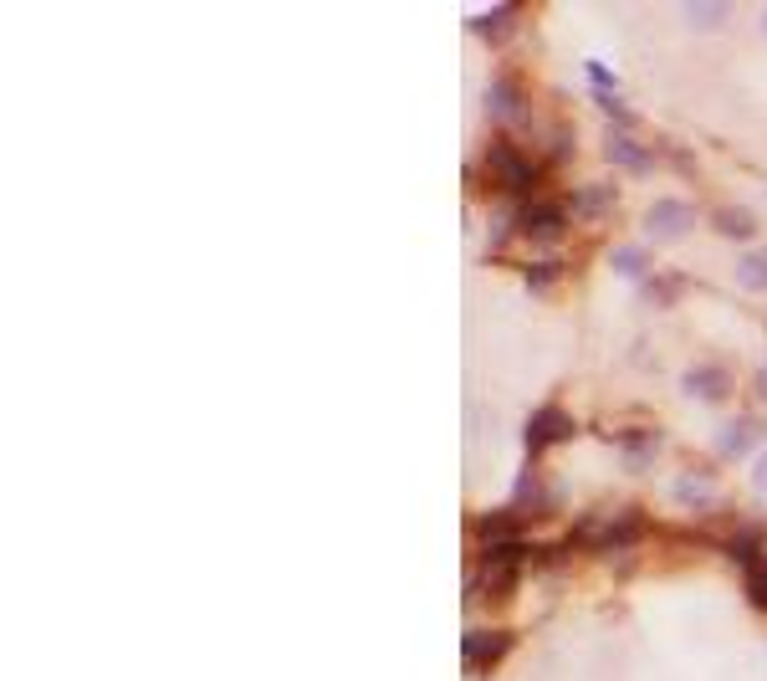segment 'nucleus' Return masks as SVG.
Returning <instances> with one entry per match:
<instances>
[{
    "label": "nucleus",
    "instance_id": "obj_12",
    "mask_svg": "<svg viewBox=\"0 0 767 681\" xmlns=\"http://www.w3.org/2000/svg\"><path fill=\"white\" fill-rule=\"evenodd\" d=\"M747 446H752V420H727L721 425V436H716L721 456H747Z\"/></svg>",
    "mask_w": 767,
    "mask_h": 681
},
{
    "label": "nucleus",
    "instance_id": "obj_21",
    "mask_svg": "<svg viewBox=\"0 0 767 681\" xmlns=\"http://www.w3.org/2000/svg\"><path fill=\"white\" fill-rule=\"evenodd\" d=\"M650 446H655L650 436H640V441L629 436V441H624V466H650Z\"/></svg>",
    "mask_w": 767,
    "mask_h": 681
},
{
    "label": "nucleus",
    "instance_id": "obj_13",
    "mask_svg": "<svg viewBox=\"0 0 767 681\" xmlns=\"http://www.w3.org/2000/svg\"><path fill=\"white\" fill-rule=\"evenodd\" d=\"M517 528H522V513H491V518H481V538H486V548L512 543Z\"/></svg>",
    "mask_w": 767,
    "mask_h": 681
},
{
    "label": "nucleus",
    "instance_id": "obj_10",
    "mask_svg": "<svg viewBox=\"0 0 767 681\" xmlns=\"http://www.w3.org/2000/svg\"><path fill=\"white\" fill-rule=\"evenodd\" d=\"M640 528H645V518L640 513H629V518H614V523H604V528H583V533H589L594 538V548H624V543H635L640 538Z\"/></svg>",
    "mask_w": 767,
    "mask_h": 681
},
{
    "label": "nucleus",
    "instance_id": "obj_26",
    "mask_svg": "<svg viewBox=\"0 0 767 681\" xmlns=\"http://www.w3.org/2000/svg\"><path fill=\"white\" fill-rule=\"evenodd\" d=\"M752 390H757V400H767V364L757 369V379H752Z\"/></svg>",
    "mask_w": 767,
    "mask_h": 681
},
{
    "label": "nucleus",
    "instance_id": "obj_20",
    "mask_svg": "<svg viewBox=\"0 0 767 681\" xmlns=\"http://www.w3.org/2000/svg\"><path fill=\"white\" fill-rule=\"evenodd\" d=\"M686 16H691L696 26H721V21L732 16V6H721V0H716V6H686Z\"/></svg>",
    "mask_w": 767,
    "mask_h": 681
},
{
    "label": "nucleus",
    "instance_id": "obj_22",
    "mask_svg": "<svg viewBox=\"0 0 767 681\" xmlns=\"http://www.w3.org/2000/svg\"><path fill=\"white\" fill-rule=\"evenodd\" d=\"M589 82H594V93L614 108V77H609V67H599V62H589Z\"/></svg>",
    "mask_w": 767,
    "mask_h": 681
},
{
    "label": "nucleus",
    "instance_id": "obj_4",
    "mask_svg": "<svg viewBox=\"0 0 767 681\" xmlns=\"http://www.w3.org/2000/svg\"><path fill=\"white\" fill-rule=\"evenodd\" d=\"M522 231H527L537 246H553V241L563 236V205H548V200L522 205Z\"/></svg>",
    "mask_w": 767,
    "mask_h": 681
},
{
    "label": "nucleus",
    "instance_id": "obj_15",
    "mask_svg": "<svg viewBox=\"0 0 767 681\" xmlns=\"http://www.w3.org/2000/svg\"><path fill=\"white\" fill-rule=\"evenodd\" d=\"M512 502H517V513H537V507H548L553 497H548V487H537V482H532V472H522Z\"/></svg>",
    "mask_w": 767,
    "mask_h": 681
},
{
    "label": "nucleus",
    "instance_id": "obj_24",
    "mask_svg": "<svg viewBox=\"0 0 767 681\" xmlns=\"http://www.w3.org/2000/svg\"><path fill=\"white\" fill-rule=\"evenodd\" d=\"M527 282H532V287H548V282H558V267L537 262V267H527Z\"/></svg>",
    "mask_w": 767,
    "mask_h": 681
},
{
    "label": "nucleus",
    "instance_id": "obj_14",
    "mask_svg": "<svg viewBox=\"0 0 767 681\" xmlns=\"http://www.w3.org/2000/svg\"><path fill=\"white\" fill-rule=\"evenodd\" d=\"M737 282H742V287H752V292H762V287H767V246H752L747 257L737 262Z\"/></svg>",
    "mask_w": 767,
    "mask_h": 681
},
{
    "label": "nucleus",
    "instance_id": "obj_1",
    "mask_svg": "<svg viewBox=\"0 0 767 681\" xmlns=\"http://www.w3.org/2000/svg\"><path fill=\"white\" fill-rule=\"evenodd\" d=\"M512 584H517V548L512 543L486 548L471 574V594L476 600H502V594H512Z\"/></svg>",
    "mask_w": 767,
    "mask_h": 681
},
{
    "label": "nucleus",
    "instance_id": "obj_17",
    "mask_svg": "<svg viewBox=\"0 0 767 681\" xmlns=\"http://www.w3.org/2000/svg\"><path fill=\"white\" fill-rule=\"evenodd\" d=\"M727 548L737 553V559L757 564V553H762V528H737V533L727 538Z\"/></svg>",
    "mask_w": 767,
    "mask_h": 681
},
{
    "label": "nucleus",
    "instance_id": "obj_19",
    "mask_svg": "<svg viewBox=\"0 0 767 681\" xmlns=\"http://www.w3.org/2000/svg\"><path fill=\"white\" fill-rule=\"evenodd\" d=\"M716 231H727V236H752V216L747 210H716Z\"/></svg>",
    "mask_w": 767,
    "mask_h": 681
},
{
    "label": "nucleus",
    "instance_id": "obj_23",
    "mask_svg": "<svg viewBox=\"0 0 767 681\" xmlns=\"http://www.w3.org/2000/svg\"><path fill=\"white\" fill-rule=\"evenodd\" d=\"M747 574H752V579H747V589H752V600H757V605L767 610V564H747Z\"/></svg>",
    "mask_w": 767,
    "mask_h": 681
},
{
    "label": "nucleus",
    "instance_id": "obj_5",
    "mask_svg": "<svg viewBox=\"0 0 767 681\" xmlns=\"http://www.w3.org/2000/svg\"><path fill=\"white\" fill-rule=\"evenodd\" d=\"M670 497L681 507H691V513H706V507H716V482L706 472H675Z\"/></svg>",
    "mask_w": 767,
    "mask_h": 681
},
{
    "label": "nucleus",
    "instance_id": "obj_6",
    "mask_svg": "<svg viewBox=\"0 0 767 681\" xmlns=\"http://www.w3.org/2000/svg\"><path fill=\"white\" fill-rule=\"evenodd\" d=\"M691 205L686 200H655L650 205V216H645V226H650V236H681V231H691Z\"/></svg>",
    "mask_w": 767,
    "mask_h": 681
},
{
    "label": "nucleus",
    "instance_id": "obj_2",
    "mask_svg": "<svg viewBox=\"0 0 767 681\" xmlns=\"http://www.w3.org/2000/svg\"><path fill=\"white\" fill-rule=\"evenodd\" d=\"M486 169H491V180L502 185V190H512V195H527L537 185V164L517 144H507V139L486 149Z\"/></svg>",
    "mask_w": 767,
    "mask_h": 681
},
{
    "label": "nucleus",
    "instance_id": "obj_16",
    "mask_svg": "<svg viewBox=\"0 0 767 681\" xmlns=\"http://www.w3.org/2000/svg\"><path fill=\"white\" fill-rule=\"evenodd\" d=\"M614 267H619L624 277H645V272H650V251H645V246H619V251H614Z\"/></svg>",
    "mask_w": 767,
    "mask_h": 681
},
{
    "label": "nucleus",
    "instance_id": "obj_18",
    "mask_svg": "<svg viewBox=\"0 0 767 681\" xmlns=\"http://www.w3.org/2000/svg\"><path fill=\"white\" fill-rule=\"evenodd\" d=\"M604 200H609L604 185H578V190H573V210H578V216H599Z\"/></svg>",
    "mask_w": 767,
    "mask_h": 681
},
{
    "label": "nucleus",
    "instance_id": "obj_3",
    "mask_svg": "<svg viewBox=\"0 0 767 681\" xmlns=\"http://www.w3.org/2000/svg\"><path fill=\"white\" fill-rule=\"evenodd\" d=\"M486 108H491L496 123H527V93H522V82L496 77L491 88H486Z\"/></svg>",
    "mask_w": 767,
    "mask_h": 681
},
{
    "label": "nucleus",
    "instance_id": "obj_27",
    "mask_svg": "<svg viewBox=\"0 0 767 681\" xmlns=\"http://www.w3.org/2000/svg\"><path fill=\"white\" fill-rule=\"evenodd\" d=\"M762 31H767V6H762Z\"/></svg>",
    "mask_w": 767,
    "mask_h": 681
},
{
    "label": "nucleus",
    "instance_id": "obj_9",
    "mask_svg": "<svg viewBox=\"0 0 767 681\" xmlns=\"http://www.w3.org/2000/svg\"><path fill=\"white\" fill-rule=\"evenodd\" d=\"M609 159H614L619 169H635V175H645V169H650V149L635 144L624 129H609Z\"/></svg>",
    "mask_w": 767,
    "mask_h": 681
},
{
    "label": "nucleus",
    "instance_id": "obj_8",
    "mask_svg": "<svg viewBox=\"0 0 767 681\" xmlns=\"http://www.w3.org/2000/svg\"><path fill=\"white\" fill-rule=\"evenodd\" d=\"M573 431V420L563 415V410H537L532 420H527V451H543L548 441H563Z\"/></svg>",
    "mask_w": 767,
    "mask_h": 681
},
{
    "label": "nucleus",
    "instance_id": "obj_7",
    "mask_svg": "<svg viewBox=\"0 0 767 681\" xmlns=\"http://www.w3.org/2000/svg\"><path fill=\"white\" fill-rule=\"evenodd\" d=\"M681 390L696 395V400H711V405H716L721 395L732 390V379H727V369H716V364H696V369L681 374Z\"/></svg>",
    "mask_w": 767,
    "mask_h": 681
},
{
    "label": "nucleus",
    "instance_id": "obj_11",
    "mask_svg": "<svg viewBox=\"0 0 767 681\" xmlns=\"http://www.w3.org/2000/svg\"><path fill=\"white\" fill-rule=\"evenodd\" d=\"M461 651H466V666H486V661H496L507 651V635L502 630H471Z\"/></svg>",
    "mask_w": 767,
    "mask_h": 681
},
{
    "label": "nucleus",
    "instance_id": "obj_25",
    "mask_svg": "<svg viewBox=\"0 0 767 681\" xmlns=\"http://www.w3.org/2000/svg\"><path fill=\"white\" fill-rule=\"evenodd\" d=\"M752 487L767 497V451H757V466H752Z\"/></svg>",
    "mask_w": 767,
    "mask_h": 681
}]
</instances>
